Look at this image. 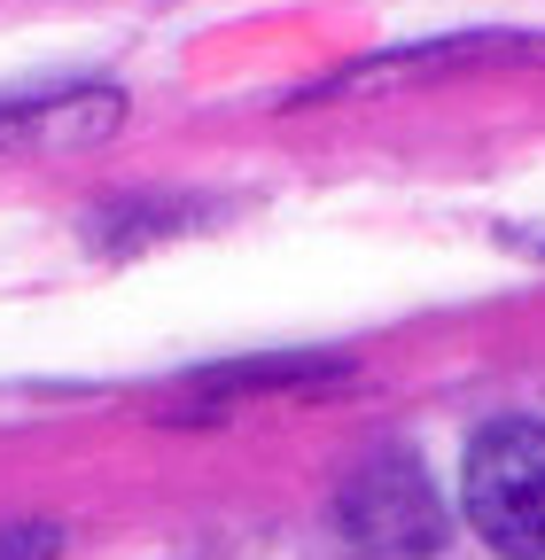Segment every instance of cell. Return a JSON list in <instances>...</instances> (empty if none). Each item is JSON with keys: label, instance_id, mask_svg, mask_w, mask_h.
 <instances>
[{"label": "cell", "instance_id": "cell-1", "mask_svg": "<svg viewBox=\"0 0 545 560\" xmlns=\"http://www.w3.org/2000/svg\"><path fill=\"white\" fill-rule=\"evenodd\" d=\"M467 522L507 560H545V429L491 420L467 444Z\"/></svg>", "mask_w": 545, "mask_h": 560}, {"label": "cell", "instance_id": "cell-2", "mask_svg": "<svg viewBox=\"0 0 545 560\" xmlns=\"http://www.w3.org/2000/svg\"><path fill=\"white\" fill-rule=\"evenodd\" d=\"M335 522L367 560H429L444 545V506L437 482L421 475L414 452H374L335 490Z\"/></svg>", "mask_w": 545, "mask_h": 560}, {"label": "cell", "instance_id": "cell-3", "mask_svg": "<svg viewBox=\"0 0 545 560\" xmlns=\"http://www.w3.org/2000/svg\"><path fill=\"white\" fill-rule=\"evenodd\" d=\"M545 39H507V32H467V39H429V47H390L351 62L344 79H327L312 94H374V86H405V79H444V70H484V62H537Z\"/></svg>", "mask_w": 545, "mask_h": 560}, {"label": "cell", "instance_id": "cell-4", "mask_svg": "<svg viewBox=\"0 0 545 560\" xmlns=\"http://www.w3.org/2000/svg\"><path fill=\"white\" fill-rule=\"evenodd\" d=\"M351 382V359L335 350H272V359H234V366H202V397H257V389H335Z\"/></svg>", "mask_w": 545, "mask_h": 560}, {"label": "cell", "instance_id": "cell-5", "mask_svg": "<svg viewBox=\"0 0 545 560\" xmlns=\"http://www.w3.org/2000/svg\"><path fill=\"white\" fill-rule=\"evenodd\" d=\"M62 529L55 522H0V560H55Z\"/></svg>", "mask_w": 545, "mask_h": 560}]
</instances>
